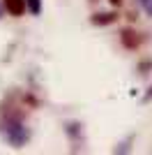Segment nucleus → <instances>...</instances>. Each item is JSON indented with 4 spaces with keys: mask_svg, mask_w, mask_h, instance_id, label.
Listing matches in <instances>:
<instances>
[{
    "mask_svg": "<svg viewBox=\"0 0 152 155\" xmlns=\"http://www.w3.org/2000/svg\"><path fill=\"white\" fill-rule=\"evenodd\" d=\"M0 14H2V5H0Z\"/></svg>",
    "mask_w": 152,
    "mask_h": 155,
    "instance_id": "nucleus-8",
    "label": "nucleus"
},
{
    "mask_svg": "<svg viewBox=\"0 0 152 155\" xmlns=\"http://www.w3.org/2000/svg\"><path fill=\"white\" fill-rule=\"evenodd\" d=\"M143 7H145L147 14H152V0H143Z\"/></svg>",
    "mask_w": 152,
    "mask_h": 155,
    "instance_id": "nucleus-6",
    "label": "nucleus"
},
{
    "mask_svg": "<svg viewBox=\"0 0 152 155\" xmlns=\"http://www.w3.org/2000/svg\"><path fill=\"white\" fill-rule=\"evenodd\" d=\"M122 42H125V46H138V37L131 30H122Z\"/></svg>",
    "mask_w": 152,
    "mask_h": 155,
    "instance_id": "nucleus-4",
    "label": "nucleus"
},
{
    "mask_svg": "<svg viewBox=\"0 0 152 155\" xmlns=\"http://www.w3.org/2000/svg\"><path fill=\"white\" fill-rule=\"evenodd\" d=\"M5 9L12 16H21L25 12V0H5Z\"/></svg>",
    "mask_w": 152,
    "mask_h": 155,
    "instance_id": "nucleus-2",
    "label": "nucleus"
},
{
    "mask_svg": "<svg viewBox=\"0 0 152 155\" xmlns=\"http://www.w3.org/2000/svg\"><path fill=\"white\" fill-rule=\"evenodd\" d=\"M111 2H113V5H120V0H111Z\"/></svg>",
    "mask_w": 152,
    "mask_h": 155,
    "instance_id": "nucleus-7",
    "label": "nucleus"
},
{
    "mask_svg": "<svg viewBox=\"0 0 152 155\" xmlns=\"http://www.w3.org/2000/svg\"><path fill=\"white\" fill-rule=\"evenodd\" d=\"M25 5H28V9H30L32 14L42 12V0H25Z\"/></svg>",
    "mask_w": 152,
    "mask_h": 155,
    "instance_id": "nucleus-5",
    "label": "nucleus"
},
{
    "mask_svg": "<svg viewBox=\"0 0 152 155\" xmlns=\"http://www.w3.org/2000/svg\"><path fill=\"white\" fill-rule=\"evenodd\" d=\"M115 19H118L115 14H97V16H92V23L95 26H106V23H113Z\"/></svg>",
    "mask_w": 152,
    "mask_h": 155,
    "instance_id": "nucleus-3",
    "label": "nucleus"
},
{
    "mask_svg": "<svg viewBox=\"0 0 152 155\" xmlns=\"http://www.w3.org/2000/svg\"><path fill=\"white\" fill-rule=\"evenodd\" d=\"M0 134H2V139H5L9 146H14V148L25 146L28 139H30L28 127L21 123L19 118H2V120H0Z\"/></svg>",
    "mask_w": 152,
    "mask_h": 155,
    "instance_id": "nucleus-1",
    "label": "nucleus"
}]
</instances>
